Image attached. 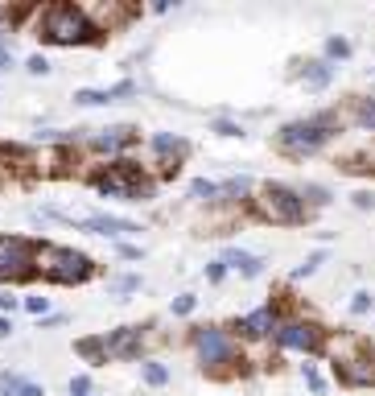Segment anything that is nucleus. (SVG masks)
I'll list each match as a JSON object with an SVG mask.
<instances>
[{"instance_id": "obj_1", "label": "nucleus", "mask_w": 375, "mask_h": 396, "mask_svg": "<svg viewBox=\"0 0 375 396\" xmlns=\"http://www.w3.org/2000/svg\"><path fill=\"white\" fill-rule=\"evenodd\" d=\"M37 37L50 41V45H87L99 33L78 4H50V8L37 12Z\"/></svg>"}, {"instance_id": "obj_2", "label": "nucleus", "mask_w": 375, "mask_h": 396, "mask_svg": "<svg viewBox=\"0 0 375 396\" xmlns=\"http://www.w3.org/2000/svg\"><path fill=\"white\" fill-rule=\"evenodd\" d=\"M91 186L99 190V194H107V198H124V202H144L149 194H153V182L144 178V169L136 165V161H111V165H103L99 174H91Z\"/></svg>"}, {"instance_id": "obj_3", "label": "nucleus", "mask_w": 375, "mask_h": 396, "mask_svg": "<svg viewBox=\"0 0 375 396\" xmlns=\"http://www.w3.org/2000/svg\"><path fill=\"white\" fill-rule=\"evenodd\" d=\"M33 269L54 285H83L91 277V260L74 248H62V244H37Z\"/></svg>"}, {"instance_id": "obj_4", "label": "nucleus", "mask_w": 375, "mask_h": 396, "mask_svg": "<svg viewBox=\"0 0 375 396\" xmlns=\"http://www.w3.org/2000/svg\"><path fill=\"white\" fill-rule=\"evenodd\" d=\"M252 211H256V219H264V223L289 227V223H301V219H306V198H297V190H289V186H281V182H268V186H260V194L252 198Z\"/></svg>"}, {"instance_id": "obj_5", "label": "nucleus", "mask_w": 375, "mask_h": 396, "mask_svg": "<svg viewBox=\"0 0 375 396\" xmlns=\"http://www.w3.org/2000/svg\"><path fill=\"white\" fill-rule=\"evenodd\" d=\"M334 128H339V116H334V112L314 116V120L285 124V128H281V149H285V153H293V157H310V153H318V149L330 140V132H334Z\"/></svg>"}, {"instance_id": "obj_6", "label": "nucleus", "mask_w": 375, "mask_h": 396, "mask_svg": "<svg viewBox=\"0 0 375 396\" xmlns=\"http://www.w3.org/2000/svg\"><path fill=\"white\" fill-rule=\"evenodd\" d=\"M33 252H37V244L33 240H25V236H0V281H25V277H33L37 269H33Z\"/></svg>"}, {"instance_id": "obj_7", "label": "nucleus", "mask_w": 375, "mask_h": 396, "mask_svg": "<svg viewBox=\"0 0 375 396\" xmlns=\"http://www.w3.org/2000/svg\"><path fill=\"white\" fill-rule=\"evenodd\" d=\"M194 351H198V359L206 364L211 376L219 372V364H231V359H235V343H231V335L219 331V326H198V331H194Z\"/></svg>"}, {"instance_id": "obj_8", "label": "nucleus", "mask_w": 375, "mask_h": 396, "mask_svg": "<svg viewBox=\"0 0 375 396\" xmlns=\"http://www.w3.org/2000/svg\"><path fill=\"white\" fill-rule=\"evenodd\" d=\"M322 339L326 335L314 322H281V331H277V343L285 351H322Z\"/></svg>"}, {"instance_id": "obj_9", "label": "nucleus", "mask_w": 375, "mask_h": 396, "mask_svg": "<svg viewBox=\"0 0 375 396\" xmlns=\"http://www.w3.org/2000/svg\"><path fill=\"white\" fill-rule=\"evenodd\" d=\"M367 351V343L355 335V331H330L326 339H322V355L334 364V368H343V364H351L355 355H363Z\"/></svg>"}, {"instance_id": "obj_10", "label": "nucleus", "mask_w": 375, "mask_h": 396, "mask_svg": "<svg viewBox=\"0 0 375 396\" xmlns=\"http://www.w3.org/2000/svg\"><path fill=\"white\" fill-rule=\"evenodd\" d=\"M87 12V21L95 25V33H116V29H124L132 17H136V8L132 4H91V8H83Z\"/></svg>"}, {"instance_id": "obj_11", "label": "nucleus", "mask_w": 375, "mask_h": 396, "mask_svg": "<svg viewBox=\"0 0 375 396\" xmlns=\"http://www.w3.org/2000/svg\"><path fill=\"white\" fill-rule=\"evenodd\" d=\"M136 140V128H128V124H116V128H99V132H91L87 136V145H91V153H124L128 145Z\"/></svg>"}, {"instance_id": "obj_12", "label": "nucleus", "mask_w": 375, "mask_h": 396, "mask_svg": "<svg viewBox=\"0 0 375 396\" xmlns=\"http://www.w3.org/2000/svg\"><path fill=\"white\" fill-rule=\"evenodd\" d=\"M144 347V326H120L107 335V355L111 359H136Z\"/></svg>"}, {"instance_id": "obj_13", "label": "nucleus", "mask_w": 375, "mask_h": 396, "mask_svg": "<svg viewBox=\"0 0 375 396\" xmlns=\"http://www.w3.org/2000/svg\"><path fill=\"white\" fill-rule=\"evenodd\" d=\"M153 153L161 157V174L169 178V174H178V165H182V157L190 153V145H186L182 136H169V132H157V136H153Z\"/></svg>"}, {"instance_id": "obj_14", "label": "nucleus", "mask_w": 375, "mask_h": 396, "mask_svg": "<svg viewBox=\"0 0 375 396\" xmlns=\"http://www.w3.org/2000/svg\"><path fill=\"white\" fill-rule=\"evenodd\" d=\"M231 331H235L239 339H268V335H277V331H281V322H277V314H272V310H256V314H244Z\"/></svg>"}, {"instance_id": "obj_15", "label": "nucleus", "mask_w": 375, "mask_h": 396, "mask_svg": "<svg viewBox=\"0 0 375 396\" xmlns=\"http://www.w3.org/2000/svg\"><path fill=\"white\" fill-rule=\"evenodd\" d=\"M339 376H343L351 388H375V355H372V351L355 355L351 364H343V368H339Z\"/></svg>"}, {"instance_id": "obj_16", "label": "nucleus", "mask_w": 375, "mask_h": 396, "mask_svg": "<svg viewBox=\"0 0 375 396\" xmlns=\"http://www.w3.org/2000/svg\"><path fill=\"white\" fill-rule=\"evenodd\" d=\"M219 260H223L227 269H235L239 277H260V269H264V260H260V256H252V252H239V248H227Z\"/></svg>"}, {"instance_id": "obj_17", "label": "nucleus", "mask_w": 375, "mask_h": 396, "mask_svg": "<svg viewBox=\"0 0 375 396\" xmlns=\"http://www.w3.org/2000/svg\"><path fill=\"white\" fill-rule=\"evenodd\" d=\"M293 74L297 79H306L314 91H322L330 79H334V70H330V62H293Z\"/></svg>"}, {"instance_id": "obj_18", "label": "nucleus", "mask_w": 375, "mask_h": 396, "mask_svg": "<svg viewBox=\"0 0 375 396\" xmlns=\"http://www.w3.org/2000/svg\"><path fill=\"white\" fill-rule=\"evenodd\" d=\"M0 396H45V393H41V384H33V380H21V376L4 372V376H0Z\"/></svg>"}, {"instance_id": "obj_19", "label": "nucleus", "mask_w": 375, "mask_h": 396, "mask_svg": "<svg viewBox=\"0 0 375 396\" xmlns=\"http://www.w3.org/2000/svg\"><path fill=\"white\" fill-rule=\"evenodd\" d=\"M74 351H78L87 364H107V359H111V355H107V335H103V339H78Z\"/></svg>"}, {"instance_id": "obj_20", "label": "nucleus", "mask_w": 375, "mask_h": 396, "mask_svg": "<svg viewBox=\"0 0 375 396\" xmlns=\"http://www.w3.org/2000/svg\"><path fill=\"white\" fill-rule=\"evenodd\" d=\"M244 194H252V182H248V178H231V182L219 186L215 202H235V198H244Z\"/></svg>"}, {"instance_id": "obj_21", "label": "nucleus", "mask_w": 375, "mask_h": 396, "mask_svg": "<svg viewBox=\"0 0 375 396\" xmlns=\"http://www.w3.org/2000/svg\"><path fill=\"white\" fill-rule=\"evenodd\" d=\"M351 120H355L359 128L375 132V99H355V103H351Z\"/></svg>"}, {"instance_id": "obj_22", "label": "nucleus", "mask_w": 375, "mask_h": 396, "mask_svg": "<svg viewBox=\"0 0 375 396\" xmlns=\"http://www.w3.org/2000/svg\"><path fill=\"white\" fill-rule=\"evenodd\" d=\"M74 103L78 107H103V103H116V99H111V91H91L87 87V91H74Z\"/></svg>"}, {"instance_id": "obj_23", "label": "nucleus", "mask_w": 375, "mask_h": 396, "mask_svg": "<svg viewBox=\"0 0 375 396\" xmlns=\"http://www.w3.org/2000/svg\"><path fill=\"white\" fill-rule=\"evenodd\" d=\"M107 289H111L116 298H128V293H136V289H140V277H136V273H124V277H111V281H107Z\"/></svg>"}, {"instance_id": "obj_24", "label": "nucleus", "mask_w": 375, "mask_h": 396, "mask_svg": "<svg viewBox=\"0 0 375 396\" xmlns=\"http://www.w3.org/2000/svg\"><path fill=\"white\" fill-rule=\"evenodd\" d=\"M301 376H306V384H310V393H314V396L326 393V380H322V372H318L314 364H306V368H301Z\"/></svg>"}, {"instance_id": "obj_25", "label": "nucleus", "mask_w": 375, "mask_h": 396, "mask_svg": "<svg viewBox=\"0 0 375 396\" xmlns=\"http://www.w3.org/2000/svg\"><path fill=\"white\" fill-rule=\"evenodd\" d=\"M322 264H326V256H322V252H314V256H310L306 264H297V269H293V281H301V277H310V273H318Z\"/></svg>"}, {"instance_id": "obj_26", "label": "nucleus", "mask_w": 375, "mask_h": 396, "mask_svg": "<svg viewBox=\"0 0 375 396\" xmlns=\"http://www.w3.org/2000/svg\"><path fill=\"white\" fill-rule=\"evenodd\" d=\"M215 194H219V186H211L206 178H194L190 182V198H215Z\"/></svg>"}, {"instance_id": "obj_27", "label": "nucleus", "mask_w": 375, "mask_h": 396, "mask_svg": "<svg viewBox=\"0 0 375 396\" xmlns=\"http://www.w3.org/2000/svg\"><path fill=\"white\" fill-rule=\"evenodd\" d=\"M169 380V372L161 368V364H144V384H153V388H161Z\"/></svg>"}, {"instance_id": "obj_28", "label": "nucleus", "mask_w": 375, "mask_h": 396, "mask_svg": "<svg viewBox=\"0 0 375 396\" xmlns=\"http://www.w3.org/2000/svg\"><path fill=\"white\" fill-rule=\"evenodd\" d=\"M194 306H198V298H194V293H182V298H173V314H178V318L194 314Z\"/></svg>"}, {"instance_id": "obj_29", "label": "nucleus", "mask_w": 375, "mask_h": 396, "mask_svg": "<svg viewBox=\"0 0 375 396\" xmlns=\"http://www.w3.org/2000/svg\"><path fill=\"white\" fill-rule=\"evenodd\" d=\"M215 132H219V136H248L235 120H215Z\"/></svg>"}, {"instance_id": "obj_30", "label": "nucleus", "mask_w": 375, "mask_h": 396, "mask_svg": "<svg viewBox=\"0 0 375 396\" xmlns=\"http://www.w3.org/2000/svg\"><path fill=\"white\" fill-rule=\"evenodd\" d=\"M306 202H310V207H326V202H330V194H326L322 186H306Z\"/></svg>"}, {"instance_id": "obj_31", "label": "nucleus", "mask_w": 375, "mask_h": 396, "mask_svg": "<svg viewBox=\"0 0 375 396\" xmlns=\"http://www.w3.org/2000/svg\"><path fill=\"white\" fill-rule=\"evenodd\" d=\"M372 293H363V289H359V293H355V298H351V314H367V310H372Z\"/></svg>"}, {"instance_id": "obj_32", "label": "nucleus", "mask_w": 375, "mask_h": 396, "mask_svg": "<svg viewBox=\"0 0 375 396\" xmlns=\"http://www.w3.org/2000/svg\"><path fill=\"white\" fill-rule=\"evenodd\" d=\"M326 54H330V58H347V54H351V45H347L343 37H330V41H326Z\"/></svg>"}, {"instance_id": "obj_33", "label": "nucleus", "mask_w": 375, "mask_h": 396, "mask_svg": "<svg viewBox=\"0 0 375 396\" xmlns=\"http://www.w3.org/2000/svg\"><path fill=\"white\" fill-rule=\"evenodd\" d=\"M70 396H95L91 393V376H74L70 380Z\"/></svg>"}, {"instance_id": "obj_34", "label": "nucleus", "mask_w": 375, "mask_h": 396, "mask_svg": "<svg viewBox=\"0 0 375 396\" xmlns=\"http://www.w3.org/2000/svg\"><path fill=\"white\" fill-rule=\"evenodd\" d=\"M25 70H29V74H50V62H45L41 54H33V58L25 62Z\"/></svg>"}, {"instance_id": "obj_35", "label": "nucleus", "mask_w": 375, "mask_h": 396, "mask_svg": "<svg viewBox=\"0 0 375 396\" xmlns=\"http://www.w3.org/2000/svg\"><path fill=\"white\" fill-rule=\"evenodd\" d=\"M107 91H111V99H128V95H136V83H128V79H124V83L107 87Z\"/></svg>"}, {"instance_id": "obj_36", "label": "nucleus", "mask_w": 375, "mask_h": 396, "mask_svg": "<svg viewBox=\"0 0 375 396\" xmlns=\"http://www.w3.org/2000/svg\"><path fill=\"white\" fill-rule=\"evenodd\" d=\"M25 310H29V314H37V318H41V314H45V310H50V302H45V298H25Z\"/></svg>"}, {"instance_id": "obj_37", "label": "nucleus", "mask_w": 375, "mask_h": 396, "mask_svg": "<svg viewBox=\"0 0 375 396\" xmlns=\"http://www.w3.org/2000/svg\"><path fill=\"white\" fill-rule=\"evenodd\" d=\"M223 277H227V264H223V260H215V264L206 269V281H215V285H219Z\"/></svg>"}, {"instance_id": "obj_38", "label": "nucleus", "mask_w": 375, "mask_h": 396, "mask_svg": "<svg viewBox=\"0 0 375 396\" xmlns=\"http://www.w3.org/2000/svg\"><path fill=\"white\" fill-rule=\"evenodd\" d=\"M116 252H120L124 260H140V248H136V244H116Z\"/></svg>"}, {"instance_id": "obj_39", "label": "nucleus", "mask_w": 375, "mask_h": 396, "mask_svg": "<svg viewBox=\"0 0 375 396\" xmlns=\"http://www.w3.org/2000/svg\"><path fill=\"white\" fill-rule=\"evenodd\" d=\"M0 310H4V314H12V310H17V298H8V293H0Z\"/></svg>"}, {"instance_id": "obj_40", "label": "nucleus", "mask_w": 375, "mask_h": 396, "mask_svg": "<svg viewBox=\"0 0 375 396\" xmlns=\"http://www.w3.org/2000/svg\"><path fill=\"white\" fill-rule=\"evenodd\" d=\"M355 202H359L363 211H372V207H375V198H372V194H355Z\"/></svg>"}, {"instance_id": "obj_41", "label": "nucleus", "mask_w": 375, "mask_h": 396, "mask_svg": "<svg viewBox=\"0 0 375 396\" xmlns=\"http://www.w3.org/2000/svg\"><path fill=\"white\" fill-rule=\"evenodd\" d=\"M8 335H12V322H8V318L0 314V339H8Z\"/></svg>"}]
</instances>
